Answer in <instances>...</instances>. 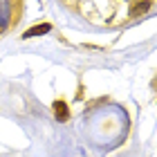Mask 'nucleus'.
<instances>
[{
  "instance_id": "f257e3e1",
  "label": "nucleus",
  "mask_w": 157,
  "mask_h": 157,
  "mask_svg": "<svg viewBox=\"0 0 157 157\" xmlns=\"http://www.w3.org/2000/svg\"><path fill=\"white\" fill-rule=\"evenodd\" d=\"M9 18H11V2L9 0H0V32L7 29Z\"/></svg>"
},
{
  "instance_id": "f03ea898",
  "label": "nucleus",
  "mask_w": 157,
  "mask_h": 157,
  "mask_svg": "<svg viewBox=\"0 0 157 157\" xmlns=\"http://www.w3.org/2000/svg\"><path fill=\"white\" fill-rule=\"evenodd\" d=\"M49 29H52V25L49 23H43V25H36V27H32V29H27L23 34V38H34V36H43V34H47Z\"/></svg>"
},
{
  "instance_id": "7ed1b4c3",
  "label": "nucleus",
  "mask_w": 157,
  "mask_h": 157,
  "mask_svg": "<svg viewBox=\"0 0 157 157\" xmlns=\"http://www.w3.org/2000/svg\"><path fill=\"white\" fill-rule=\"evenodd\" d=\"M54 117H56V121H67L70 110H67V105L63 103V101H56L54 103Z\"/></svg>"
},
{
  "instance_id": "20e7f679",
  "label": "nucleus",
  "mask_w": 157,
  "mask_h": 157,
  "mask_svg": "<svg viewBox=\"0 0 157 157\" xmlns=\"http://www.w3.org/2000/svg\"><path fill=\"white\" fill-rule=\"evenodd\" d=\"M148 7H151V2H141V5H135L132 9H130V13H132V16H139V13L148 11Z\"/></svg>"
}]
</instances>
